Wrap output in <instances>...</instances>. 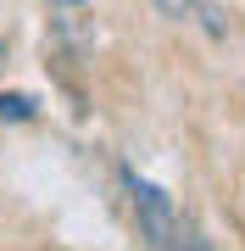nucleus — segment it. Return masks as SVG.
<instances>
[{"label":"nucleus","instance_id":"nucleus-1","mask_svg":"<svg viewBox=\"0 0 245 251\" xmlns=\"http://www.w3.org/2000/svg\"><path fill=\"white\" fill-rule=\"evenodd\" d=\"M128 206H134V224H139V240L151 251H184L190 246V234L178 224V206L162 184L139 179V173H128Z\"/></svg>","mask_w":245,"mask_h":251},{"label":"nucleus","instance_id":"nucleus-2","mask_svg":"<svg viewBox=\"0 0 245 251\" xmlns=\"http://www.w3.org/2000/svg\"><path fill=\"white\" fill-rule=\"evenodd\" d=\"M34 112H39V100H34V95H22V90L0 95V123H28Z\"/></svg>","mask_w":245,"mask_h":251},{"label":"nucleus","instance_id":"nucleus-3","mask_svg":"<svg viewBox=\"0 0 245 251\" xmlns=\"http://www.w3.org/2000/svg\"><path fill=\"white\" fill-rule=\"evenodd\" d=\"M195 23L206 28L212 39H223V34H228V17H223V6H212V0H200V11H195Z\"/></svg>","mask_w":245,"mask_h":251},{"label":"nucleus","instance_id":"nucleus-4","mask_svg":"<svg viewBox=\"0 0 245 251\" xmlns=\"http://www.w3.org/2000/svg\"><path fill=\"white\" fill-rule=\"evenodd\" d=\"M156 11L173 17V23H184V17H195V11H200V0H156Z\"/></svg>","mask_w":245,"mask_h":251},{"label":"nucleus","instance_id":"nucleus-5","mask_svg":"<svg viewBox=\"0 0 245 251\" xmlns=\"http://www.w3.org/2000/svg\"><path fill=\"white\" fill-rule=\"evenodd\" d=\"M184 251H206V246H200V240H195V234H190V246H184Z\"/></svg>","mask_w":245,"mask_h":251},{"label":"nucleus","instance_id":"nucleus-6","mask_svg":"<svg viewBox=\"0 0 245 251\" xmlns=\"http://www.w3.org/2000/svg\"><path fill=\"white\" fill-rule=\"evenodd\" d=\"M0 67H6V39H0Z\"/></svg>","mask_w":245,"mask_h":251},{"label":"nucleus","instance_id":"nucleus-7","mask_svg":"<svg viewBox=\"0 0 245 251\" xmlns=\"http://www.w3.org/2000/svg\"><path fill=\"white\" fill-rule=\"evenodd\" d=\"M62 6H84V0H62Z\"/></svg>","mask_w":245,"mask_h":251}]
</instances>
